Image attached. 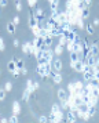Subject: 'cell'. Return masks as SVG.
I'll return each instance as SVG.
<instances>
[{
    "mask_svg": "<svg viewBox=\"0 0 99 123\" xmlns=\"http://www.w3.org/2000/svg\"><path fill=\"white\" fill-rule=\"evenodd\" d=\"M36 71H37L38 76L40 78H47V76H50V73H51V71H52V64L51 62H45V64H38L37 68H36Z\"/></svg>",
    "mask_w": 99,
    "mask_h": 123,
    "instance_id": "cell-1",
    "label": "cell"
},
{
    "mask_svg": "<svg viewBox=\"0 0 99 123\" xmlns=\"http://www.w3.org/2000/svg\"><path fill=\"white\" fill-rule=\"evenodd\" d=\"M70 67L73 68L76 72L82 73V71H84V61H82L81 58L77 60V61H70Z\"/></svg>",
    "mask_w": 99,
    "mask_h": 123,
    "instance_id": "cell-2",
    "label": "cell"
},
{
    "mask_svg": "<svg viewBox=\"0 0 99 123\" xmlns=\"http://www.w3.org/2000/svg\"><path fill=\"white\" fill-rule=\"evenodd\" d=\"M82 76H84V80H85V82L92 80V79L95 78V71H94V68L88 69V71H85V72H82Z\"/></svg>",
    "mask_w": 99,
    "mask_h": 123,
    "instance_id": "cell-3",
    "label": "cell"
},
{
    "mask_svg": "<svg viewBox=\"0 0 99 123\" xmlns=\"http://www.w3.org/2000/svg\"><path fill=\"white\" fill-rule=\"evenodd\" d=\"M51 78H52V80H54V83H56V84H59V83H62V75H60L59 72H56V71H51Z\"/></svg>",
    "mask_w": 99,
    "mask_h": 123,
    "instance_id": "cell-4",
    "label": "cell"
},
{
    "mask_svg": "<svg viewBox=\"0 0 99 123\" xmlns=\"http://www.w3.org/2000/svg\"><path fill=\"white\" fill-rule=\"evenodd\" d=\"M43 57L45 58V61L47 62H52V60H54V51L50 50V49H47L45 51H43Z\"/></svg>",
    "mask_w": 99,
    "mask_h": 123,
    "instance_id": "cell-5",
    "label": "cell"
},
{
    "mask_svg": "<svg viewBox=\"0 0 99 123\" xmlns=\"http://www.w3.org/2000/svg\"><path fill=\"white\" fill-rule=\"evenodd\" d=\"M66 36V39H67V42H74V39H76V31H73V29H70V31H66L65 33H63Z\"/></svg>",
    "mask_w": 99,
    "mask_h": 123,
    "instance_id": "cell-6",
    "label": "cell"
},
{
    "mask_svg": "<svg viewBox=\"0 0 99 123\" xmlns=\"http://www.w3.org/2000/svg\"><path fill=\"white\" fill-rule=\"evenodd\" d=\"M51 64H52V69H54V71H56V72H59L60 69H62V61H60V60H58V58H56V60H52V62H51Z\"/></svg>",
    "mask_w": 99,
    "mask_h": 123,
    "instance_id": "cell-7",
    "label": "cell"
},
{
    "mask_svg": "<svg viewBox=\"0 0 99 123\" xmlns=\"http://www.w3.org/2000/svg\"><path fill=\"white\" fill-rule=\"evenodd\" d=\"M37 24H38V19L36 18V15H33V12L30 11V12H29V26L32 28V26L37 25Z\"/></svg>",
    "mask_w": 99,
    "mask_h": 123,
    "instance_id": "cell-8",
    "label": "cell"
},
{
    "mask_svg": "<svg viewBox=\"0 0 99 123\" xmlns=\"http://www.w3.org/2000/svg\"><path fill=\"white\" fill-rule=\"evenodd\" d=\"M77 120V117L74 116V113L69 109L67 111V113H66V122H69V123H74Z\"/></svg>",
    "mask_w": 99,
    "mask_h": 123,
    "instance_id": "cell-9",
    "label": "cell"
},
{
    "mask_svg": "<svg viewBox=\"0 0 99 123\" xmlns=\"http://www.w3.org/2000/svg\"><path fill=\"white\" fill-rule=\"evenodd\" d=\"M50 1V8L52 12H56L58 10V6H59V0H48Z\"/></svg>",
    "mask_w": 99,
    "mask_h": 123,
    "instance_id": "cell-10",
    "label": "cell"
},
{
    "mask_svg": "<svg viewBox=\"0 0 99 123\" xmlns=\"http://www.w3.org/2000/svg\"><path fill=\"white\" fill-rule=\"evenodd\" d=\"M34 15H36V18L40 21V19H44V17H45V12H44L43 8L37 7V8H36V14H34Z\"/></svg>",
    "mask_w": 99,
    "mask_h": 123,
    "instance_id": "cell-11",
    "label": "cell"
},
{
    "mask_svg": "<svg viewBox=\"0 0 99 123\" xmlns=\"http://www.w3.org/2000/svg\"><path fill=\"white\" fill-rule=\"evenodd\" d=\"M12 113L14 115H19L21 113V105H19L18 101H14V104H12Z\"/></svg>",
    "mask_w": 99,
    "mask_h": 123,
    "instance_id": "cell-12",
    "label": "cell"
},
{
    "mask_svg": "<svg viewBox=\"0 0 99 123\" xmlns=\"http://www.w3.org/2000/svg\"><path fill=\"white\" fill-rule=\"evenodd\" d=\"M33 46L32 42H28L25 44H22V51H23V54H30V47Z\"/></svg>",
    "mask_w": 99,
    "mask_h": 123,
    "instance_id": "cell-13",
    "label": "cell"
},
{
    "mask_svg": "<svg viewBox=\"0 0 99 123\" xmlns=\"http://www.w3.org/2000/svg\"><path fill=\"white\" fill-rule=\"evenodd\" d=\"M89 51H91V54H92V55H98L99 54V47H98V44H96V43H94V44H91L89 46Z\"/></svg>",
    "mask_w": 99,
    "mask_h": 123,
    "instance_id": "cell-14",
    "label": "cell"
},
{
    "mask_svg": "<svg viewBox=\"0 0 99 123\" xmlns=\"http://www.w3.org/2000/svg\"><path fill=\"white\" fill-rule=\"evenodd\" d=\"M98 100H99V97H96V95H94L89 93V101H88L89 105H98Z\"/></svg>",
    "mask_w": 99,
    "mask_h": 123,
    "instance_id": "cell-15",
    "label": "cell"
},
{
    "mask_svg": "<svg viewBox=\"0 0 99 123\" xmlns=\"http://www.w3.org/2000/svg\"><path fill=\"white\" fill-rule=\"evenodd\" d=\"M58 98H59L60 101L67 100V94H66V90H63V89H59V90H58Z\"/></svg>",
    "mask_w": 99,
    "mask_h": 123,
    "instance_id": "cell-16",
    "label": "cell"
},
{
    "mask_svg": "<svg viewBox=\"0 0 99 123\" xmlns=\"http://www.w3.org/2000/svg\"><path fill=\"white\" fill-rule=\"evenodd\" d=\"M87 113L92 117L96 113V105H89V104H88V112H87Z\"/></svg>",
    "mask_w": 99,
    "mask_h": 123,
    "instance_id": "cell-17",
    "label": "cell"
},
{
    "mask_svg": "<svg viewBox=\"0 0 99 123\" xmlns=\"http://www.w3.org/2000/svg\"><path fill=\"white\" fill-rule=\"evenodd\" d=\"M6 28H7V32H8V33H11V35L15 33V25H14V22H8Z\"/></svg>",
    "mask_w": 99,
    "mask_h": 123,
    "instance_id": "cell-18",
    "label": "cell"
},
{
    "mask_svg": "<svg viewBox=\"0 0 99 123\" xmlns=\"http://www.w3.org/2000/svg\"><path fill=\"white\" fill-rule=\"evenodd\" d=\"M88 17H89V7L85 6L81 10V18H84V19H85V18H88Z\"/></svg>",
    "mask_w": 99,
    "mask_h": 123,
    "instance_id": "cell-19",
    "label": "cell"
},
{
    "mask_svg": "<svg viewBox=\"0 0 99 123\" xmlns=\"http://www.w3.org/2000/svg\"><path fill=\"white\" fill-rule=\"evenodd\" d=\"M43 39H44V44H45V46H48V47H50V46L52 44V36H51V35L44 36Z\"/></svg>",
    "mask_w": 99,
    "mask_h": 123,
    "instance_id": "cell-20",
    "label": "cell"
},
{
    "mask_svg": "<svg viewBox=\"0 0 99 123\" xmlns=\"http://www.w3.org/2000/svg\"><path fill=\"white\" fill-rule=\"evenodd\" d=\"M30 94H32V91H30L29 89H25V90H23V94H22V100L28 101V100H29V97H30Z\"/></svg>",
    "mask_w": 99,
    "mask_h": 123,
    "instance_id": "cell-21",
    "label": "cell"
},
{
    "mask_svg": "<svg viewBox=\"0 0 99 123\" xmlns=\"http://www.w3.org/2000/svg\"><path fill=\"white\" fill-rule=\"evenodd\" d=\"M7 68H8V71H10V72H14V71L16 69L15 61H12V60H11V61H8V64H7Z\"/></svg>",
    "mask_w": 99,
    "mask_h": 123,
    "instance_id": "cell-22",
    "label": "cell"
},
{
    "mask_svg": "<svg viewBox=\"0 0 99 123\" xmlns=\"http://www.w3.org/2000/svg\"><path fill=\"white\" fill-rule=\"evenodd\" d=\"M60 108H62V111H69V109H70V106H69V102H67V100L60 101Z\"/></svg>",
    "mask_w": 99,
    "mask_h": 123,
    "instance_id": "cell-23",
    "label": "cell"
},
{
    "mask_svg": "<svg viewBox=\"0 0 99 123\" xmlns=\"http://www.w3.org/2000/svg\"><path fill=\"white\" fill-rule=\"evenodd\" d=\"M40 29H41V26H40V25H34V26H32V32H33V35H34V36H38V35H40Z\"/></svg>",
    "mask_w": 99,
    "mask_h": 123,
    "instance_id": "cell-24",
    "label": "cell"
},
{
    "mask_svg": "<svg viewBox=\"0 0 99 123\" xmlns=\"http://www.w3.org/2000/svg\"><path fill=\"white\" fill-rule=\"evenodd\" d=\"M77 60H80V54H78L77 51H72L70 53V61H77Z\"/></svg>",
    "mask_w": 99,
    "mask_h": 123,
    "instance_id": "cell-25",
    "label": "cell"
},
{
    "mask_svg": "<svg viewBox=\"0 0 99 123\" xmlns=\"http://www.w3.org/2000/svg\"><path fill=\"white\" fill-rule=\"evenodd\" d=\"M76 25L78 26V29L85 28V25H84V18H81V17H78V18H77V22H76Z\"/></svg>",
    "mask_w": 99,
    "mask_h": 123,
    "instance_id": "cell-26",
    "label": "cell"
},
{
    "mask_svg": "<svg viewBox=\"0 0 99 123\" xmlns=\"http://www.w3.org/2000/svg\"><path fill=\"white\" fill-rule=\"evenodd\" d=\"M62 53H63V46L58 44V46L54 49V54H56V55H60Z\"/></svg>",
    "mask_w": 99,
    "mask_h": 123,
    "instance_id": "cell-27",
    "label": "cell"
},
{
    "mask_svg": "<svg viewBox=\"0 0 99 123\" xmlns=\"http://www.w3.org/2000/svg\"><path fill=\"white\" fill-rule=\"evenodd\" d=\"M94 87H95V84H94L92 82H91V80H89V82H88V83L85 84V86H84V89L87 90L88 93H91V91H92V89H94Z\"/></svg>",
    "mask_w": 99,
    "mask_h": 123,
    "instance_id": "cell-28",
    "label": "cell"
},
{
    "mask_svg": "<svg viewBox=\"0 0 99 123\" xmlns=\"http://www.w3.org/2000/svg\"><path fill=\"white\" fill-rule=\"evenodd\" d=\"M85 31L88 32V35H94V33H95V29H94V25H91V24H88V25H85Z\"/></svg>",
    "mask_w": 99,
    "mask_h": 123,
    "instance_id": "cell-29",
    "label": "cell"
},
{
    "mask_svg": "<svg viewBox=\"0 0 99 123\" xmlns=\"http://www.w3.org/2000/svg\"><path fill=\"white\" fill-rule=\"evenodd\" d=\"M59 44H60V46H63V47L67 44V39H66L65 35H60V36H59Z\"/></svg>",
    "mask_w": 99,
    "mask_h": 123,
    "instance_id": "cell-30",
    "label": "cell"
},
{
    "mask_svg": "<svg viewBox=\"0 0 99 123\" xmlns=\"http://www.w3.org/2000/svg\"><path fill=\"white\" fill-rule=\"evenodd\" d=\"M14 61H15V65H16V68H18V69H22V68H23V61H22V60H19V58H14Z\"/></svg>",
    "mask_w": 99,
    "mask_h": 123,
    "instance_id": "cell-31",
    "label": "cell"
},
{
    "mask_svg": "<svg viewBox=\"0 0 99 123\" xmlns=\"http://www.w3.org/2000/svg\"><path fill=\"white\" fill-rule=\"evenodd\" d=\"M67 90H69V94H76V86H74V83H70L69 86H67Z\"/></svg>",
    "mask_w": 99,
    "mask_h": 123,
    "instance_id": "cell-32",
    "label": "cell"
},
{
    "mask_svg": "<svg viewBox=\"0 0 99 123\" xmlns=\"http://www.w3.org/2000/svg\"><path fill=\"white\" fill-rule=\"evenodd\" d=\"M65 47L67 49V51H69V53L74 51V42H67V44H66Z\"/></svg>",
    "mask_w": 99,
    "mask_h": 123,
    "instance_id": "cell-33",
    "label": "cell"
},
{
    "mask_svg": "<svg viewBox=\"0 0 99 123\" xmlns=\"http://www.w3.org/2000/svg\"><path fill=\"white\" fill-rule=\"evenodd\" d=\"M60 26H62V29H63V32H66V31H70V29H72V25H70L69 22L60 24Z\"/></svg>",
    "mask_w": 99,
    "mask_h": 123,
    "instance_id": "cell-34",
    "label": "cell"
},
{
    "mask_svg": "<svg viewBox=\"0 0 99 123\" xmlns=\"http://www.w3.org/2000/svg\"><path fill=\"white\" fill-rule=\"evenodd\" d=\"M59 111H62L60 105H58V104H54V105H52V108H51V112H52V113H56V112H59Z\"/></svg>",
    "mask_w": 99,
    "mask_h": 123,
    "instance_id": "cell-35",
    "label": "cell"
},
{
    "mask_svg": "<svg viewBox=\"0 0 99 123\" xmlns=\"http://www.w3.org/2000/svg\"><path fill=\"white\" fill-rule=\"evenodd\" d=\"M4 90L8 93V91H11L12 90V83L11 82H6V84H4Z\"/></svg>",
    "mask_w": 99,
    "mask_h": 123,
    "instance_id": "cell-36",
    "label": "cell"
},
{
    "mask_svg": "<svg viewBox=\"0 0 99 123\" xmlns=\"http://www.w3.org/2000/svg\"><path fill=\"white\" fill-rule=\"evenodd\" d=\"M26 89H29L32 93H34V89H33V80H28L26 82Z\"/></svg>",
    "mask_w": 99,
    "mask_h": 123,
    "instance_id": "cell-37",
    "label": "cell"
},
{
    "mask_svg": "<svg viewBox=\"0 0 99 123\" xmlns=\"http://www.w3.org/2000/svg\"><path fill=\"white\" fill-rule=\"evenodd\" d=\"M74 86H76V90H77V91H78V90H81L82 87H84V83H82V82H80V80H78V82H74Z\"/></svg>",
    "mask_w": 99,
    "mask_h": 123,
    "instance_id": "cell-38",
    "label": "cell"
},
{
    "mask_svg": "<svg viewBox=\"0 0 99 123\" xmlns=\"http://www.w3.org/2000/svg\"><path fill=\"white\" fill-rule=\"evenodd\" d=\"M18 115H14V113H12V115H11L10 116V119H8V122H11V123H18Z\"/></svg>",
    "mask_w": 99,
    "mask_h": 123,
    "instance_id": "cell-39",
    "label": "cell"
},
{
    "mask_svg": "<svg viewBox=\"0 0 99 123\" xmlns=\"http://www.w3.org/2000/svg\"><path fill=\"white\" fill-rule=\"evenodd\" d=\"M6 93H7V91H6L4 89H0V101H3L6 98Z\"/></svg>",
    "mask_w": 99,
    "mask_h": 123,
    "instance_id": "cell-40",
    "label": "cell"
},
{
    "mask_svg": "<svg viewBox=\"0 0 99 123\" xmlns=\"http://www.w3.org/2000/svg\"><path fill=\"white\" fill-rule=\"evenodd\" d=\"M6 50V44H4V39L3 37H0V51Z\"/></svg>",
    "mask_w": 99,
    "mask_h": 123,
    "instance_id": "cell-41",
    "label": "cell"
},
{
    "mask_svg": "<svg viewBox=\"0 0 99 123\" xmlns=\"http://www.w3.org/2000/svg\"><path fill=\"white\" fill-rule=\"evenodd\" d=\"M38 122H40V123L48 122V117H47V116H40V117H38Z\"/></svg>",
    "mask_w": 99,
    "mask_h": 123,
    "instance_id": "cell-42",
    "label": "cell"
},
{
    "mask_svg": "<svg viewBox=\"0 0 99 123\" xmlns=\"http://www.w3.org/2000/svg\"><path fill=\"white\" fill-rule=\"evenodd\" d=\"M28 3H29V7L32 8V7L36 6V3H37V0H28Z\"/></svg>",
    "mask_w": 99,
    "mask_h": 123,
    "instance_id": "cell-43",
    "label": "cell"
},
{
    "mask_svg": "<svg viewBox=\"0 0 99 123\" xmlns=\"http://www.w3.org/2000/svg\"><path fill=\"white\" fill-rule=\"evenodd\" d=\"M12 73V75H14V76H15V78H18V76H19V75H21V71H19V69H18V68H16L15 71H14V72H11Z\"/></svg>",
    "mask_w": 99,
    "mask_h": 123,
    "instance_id": "cell-44",
    "label": "cell"
},
{
    "mask_svg": "<svg viewBox=\"0 0 99 123\" xmlns=\"http://www.w3.org/2000/svg\"><path fill=\"white\" fill-rule=\"evenodd\" d=\"M89 117H91V116H89L88 113H82V115H81V119H82V120H89Z\"/></svg>",
    "mask_w": 99,
    "mask_h": 123,
    "instance_id": "cell-45",
    "label": "cell"
},
{
    "mask_svg": "<svg viewBox=\"0 0 99 123\" xmlns=\"http://www.w3.org/2000/svg\"><path fill=\"white\" fill-rule=\"evenodd\" d=\"M15 8L18 10V11H22V4L19 3V1H16V4H15Z\"/></svg>",
    "mask_w": 99,
    "mask_h": 123,
    "instance_id": "cell-46",
    "label": "cell"
},
{
    "mask_svg": "<svg viewBox=\"0 0 99 123\" xmlns=\"http://www.w3.org/2000/svg\"><path fill=\"white\" fill-rule=\"evenodd\" d=\"M8 4V0H0V6L1 7H6Z\"/></svg>",
    "mask_w": 99,
    "mask_h": 123,
    "instance_id": "cell-47",
    "label": "cell"
},
{
    "mask_svg": "<svg viewBox=\"0 0 99 123\" xmlns=\"http://www.w3.org/2000/svg\"><path fill=\"white\" fill-rule=\"evenodd\" d=\"M12 22H14V25H18V24H19V17H14V19H12Z\"/></svg>",
    "mask_w": 99,
    "mask_h": 123,
    "instance_id": "cell-48",
    "label": "cell"
},
{
    "mask_svg": "<svg viewBox=\"0 0 99 123\" xmlns=\"http://www.w3.org/2000/svg\"><path fill=\"white\" fill-rule=\"evenodd\" d=\"M19 71H21V75H28V69L25 67L22 68V69H19Z\"/></svg>",
    "mask_w": 99,
    "mask_h": 123,
    "instance_id": "cell-49",
    "label": "cell"
},
{
    "mask_svg": "<svg viewBox=\"0 0 99 123\" xmlns=\"http://www.w3.org/2000/svg\"><path fill=\"white\" fill-rule=\"evenodd\" d=\"M38 86H40V84H38V82H33V89H34V90H37Z\"/></svg>",
    "mask_w": 99,
    "mask_h": 123,
    "instance_id": "cell-50",
    "label": "cell"
},
{
    "mask_svg": "<svg viewBox=\"0 0 99 123\" xmlns=\"http://www.w3.org/2000/svg\"><path fill=\"white\" fill-rule=\"evenodd\" d=\"M84 3H85V4H87V6L89 7L91 4H92V0H84Z\"/></svg>",
    "mask_w": 99,
    "mask_h": 123,
    "instance_id": "cell-51",
    "label": "cell"
},
{
    "mask_svg": "<svg viewBox=\"0 0 99 123\" xmlns=\"http://www.w3.org/2000/svg\"><path fill=\"white\" fill-rule=\"evenodd\" d=\"M98 25H99V19L95 18V19H94V26H98Z\"/></svg>",
    "mask_w": 99,
    "mask_h": 123,
    "instance_id": "cell-52",
    "label": "cell"
},
{
    "mask_svg": "<svg viewBox=\"0 0 99 123\" xmlns=\"http://www.w3.org/2000/svg\"><path fill=\"white\" fill-rule=\"evenodd\" d=\"M18 46H19V42H18V40H14V47H18Z\"/></svg>",
    "mask_w": 99,
    "mask_h": 123,
    "instance_id": "cell-53",
    "label": "cell"
},
{
    "mask_svg": "<svg viewBox=\"0 0 99 123\" xmlns=\"http://www.w3.org/2000/svg\"><path fill=\"white\" fill-rule=\"evenodd\" d=\"M1 122L6 123V122H8V119H6V117H1Z\"/></svg>",
    "mask_w": 99,
    "mask_h": 123,
    "instance_id": "cell-54",
    "label": "cell"
},
{
    "mask_svg": "<svg viewBox=\"0 0 99 123\" xmlns=\"http://www.w3.org/2000/svg\"><path fill=\"white\" fill-rule=\"evenodd\" d=\"M0 122H1V117H0Z\"/></svg>",
    "mask_w": 99,
    "mask_h": 123,
    "instance_id": "cell-55",
    "label": "cell"
},
{
    "mask_svg": "<svg viewBox=\"0 0 99 123\" xmlns=\"http://www.w3.org/2000/svg\"><path fill=\"white\" fill-rule=\"evenodd\" d=\"M0 73H1V69H0Z\"/></svg>",
    "mask_w": 99,
    "mask_h": 123,
    "instance_id": "cell-56",
    "label": "cell"
},
{
    "mask_svg": "<svg viewBox=\"0 0 99 123\" xmlns=\"http://www.w3.org/2000/svg\"><path fill=\"white\" fill-rule=\"evenodd\" d=\"M78 1H82V0H78Z\"/></svg>",
    "mask_w": 99,
    "mask_h": 123,
    "instance_id": "cell-57",
    "label": "cell"
}]
</instances>
